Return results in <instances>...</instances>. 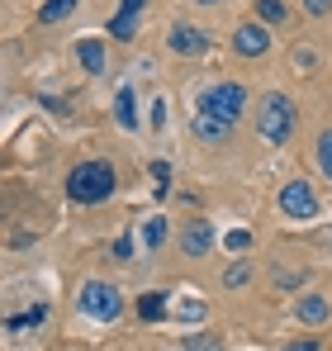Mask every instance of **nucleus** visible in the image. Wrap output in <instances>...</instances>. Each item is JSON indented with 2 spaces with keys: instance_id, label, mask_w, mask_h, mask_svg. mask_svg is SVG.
<instances>
[{
  "instance_id": "obj_1",
  "label": "nucleus",
  "mask_w": 332,
  "mask_h": 351,
  "mask_svg": "<svg viewBox=\"0 0 332 351\" xmlns=\"http://www.w3.org/2000/svg\"><path fill=\"white\" fill-rule=\"evenodd\" d=\"M67 195L71 204H100L114 195V167L110 162H81L76 171L67 176Z\"/></svg>"
},
{
  "instance_id": "obj_2",
  "label": "nucleus",
  "mask_w": 332,
  "mask_h": 351,
  "mask_svg": "<svg viewBox=\"0 0 332 351\" xmlns=\"http://www.w3.org/2000/svg\"><path fill=\"white\" fill-rule=\"evenodd\" d=\"M294 119H299L294 100L280 95V90H271V95H261V105H257V133H261L266 143H285V138L294 133Z\"/></svg>"
},
{
  "instance_id": "obj_3",
  "label": "nucleus",
  "mask_w": 332,
  "mask_h": 351,
  "mask_svg": "<svg viewBox=\"0 0 332 351\" xmlns=\"http://www.w3.org/2000/svg\"><path fill=\"white\" fill-rule=\"evenodd\" d=\"M242 105H247V90H242L237 81H214V86H204V95H200V110L223 119V123H237Z\"/></svg>"
},
{
  "instance_id": "obj_4",
  "label": "nucleus",
  "mask_w": 332,
  "mask_h": 351,
  "mask_svg": "<svg viewBox=\"0 0 332 351\" xmlns=\"http://www.w3.org/2000/svg\"><path fill=\"white\" fill-rule=\"evenodd\" d=\"M119 308H123V299H119L114 285H105V280H86V285H81V313H86V318H95V323H114Z\"/></svg>"
},
{
  "instance_id": "obj_5",
  "label": "nucleus",
  "mask_w": 332,
  "mask_h": 351,
  "mask_svg": "<svg viewBox=\"0 0 332 351\" xmlns=\"http://www.w3.org/2000/svg\"><path fill=\"white\" fill-rule=\"evenodd\" d=\"M280 209H285L289 219H313V214H318L313 185H309V180H289V185L280 190Z\"/></svg>"
},
{
  "instance_id": "obj_6",
  "label": "nucleus",
  "mask_w": 332,
  "mask_h": 351,
  "mask_svg": "<svg viewBox=\"0 0 332 351\" xmlns=\"http://www.w3.org/2000/svg\"><path fill=\"white\" fill-rule=\"evenodd\" d=\"M166 48H171L176 58H204V53H209V38H204L195 24H176L171 38H166Z\"/></svg>"
},
{
  "instance_id": "obj_7",
  "label": "nucleus",
  "mask_w": 332,
  "mask_h": 351,
  "mask_svg": "<svg viewBox=\"0 0 332 351\" xmlns=\"http://www.w3.org/2000/svg\"><path fill=\"white\" fill-rule=\"evenodd\" d=\"M233 48H237V58H266V48H271V34H266V24H261V19L242 24V29L233 34Z\"/></svg>"
},
{
  "instance_id": "obj_8",
  "label": "nucleus",
  "mask_w": 332,
  "mask_h": 351,
  "mask_svg": "<svg viewBox=\"0 0 332 351\" xmlns=\"http://www.w3.org/2000/svg\"><path fill=\"white\" fill-rule=\"evenodd\" d=\"M143 5H147V0H123V5H119V14L110 19V38L123 43V38L138 34V14H143Z\"/></svg>"
},
{
  "instance_id": "obj_9",
  "label": "nucleus",
  "mask_w": 332,
  "mask_h": 351,
  "mask_svg": "<svg viewBox=\"0 0 332 351\" xmlns=\"http://www.w3.org/2000/svg\"><path fill=\"white\" fill-rule=\"evenodd\" d=\"M294 318H299V323H309V328H323V323L332 318V304L323 299V294H304V299H299V308H294Z\"/></svg>"
},
{
  "instance_id": "obj_10",
  "label": "nucleus",
  "mask_w": 332,
  "mask_h": 351,
  "mask_svg": "<svg viewBox=\"0 0 332 351\" xmlns=\"http://www.w3.org/2000/svg\"><path fill=\"white\" fill-rule=\"evenodd\" d=\"M76 58H81V66H86L91 76H100V71H105V43H100V38H81V43H76Z\"/></svg>"
},
{
  "instance_id": "obj_11",
  "label": "nucleus",
  "mask_w": 332,
  "mask_h": 351,
  "mask_svg": "<svg viewBox=\"0 0 332 351\" xmlns=\"http://www.w3.org/2000/svg\"><path fill=\"white\" fill-rule=\"evenodd\" d=\"M114 119H119L123 128H138V95H133V86H119V95H114Z\"/></svg>"
},
{
  "instance_id": "obj_12",
  "label": "nucleus",
  "mask_w": 332,
  "mask_h": 351,
  "mask_svg": "<svg viewBox=\"0 0 332 351\" xmlns=\"http://www.w3.org/2000/svg\"><path fill=\"white\" fill-rule=\"evenodd\" d=\"M180 247H185V256H204V252L214 247L209 223H190V228H185V237H180Z\"/></svg>"
},
{
  "instance_id": "obj_13",
  "label": "nucleus",
  "mask_w": 332,
  "mask_h": 351,
  "mask_svg": "<svg viewBox=\"0 0 332 351\" xmlns=\"http://www.w3.org/2000/svg\"><path fill=\"white\" fill-rule=\"evenodd\" d=\"M43 323H48V304H34V308L5 318V332H24V328H43Z\"/></svg>"
},
{
  "instance_id": "obj_14",
  "label": "nucleus",
  "mask_w": 332,
  "mask_h": 351,
  "mask_svg": "<svg viewBox=\"0 0 332 351\" xmlns=\"http://www.w3.org/2000/svg\"><path fill=\"white\" fill-rule=\"evenodd\" d=\"M228 128H233V123H223V119L204 114V110L195 114V138H204V143H223V138H228Z\"/></svg>"
},
{
  "instance_id": "obj_15",
  "label": "nucleus",
  "mask_w": 332,
  "mask_h": 351,
  "mask_svg": "<svg viewBox=\"0 0 332 351\" xmlns=\"http://www.w3.org/2000/svg\"><path fill=\"white\" fill-rule=\"evenodd\" d=\"M138 318H143V323H162L166 318V299L162 294H143V299H138Z\"/></svg>"
},
{
  "instance_id": "obj_16",
  "label": "nucleus",
  "mask_w": 332,
  "mask_h": 351,
  "mask_svg": "<svg viewBox=\"0 0 332 351\" xmlns=\"http://www.w3.org/2000/svg\"><path fill=\"white\" fill-rule=\"evenodd\" d=\"M76 5H81V0H43L38 19H43V24H57V19H67V14H71Z\"/></svg>"
},
{
  "instance_id": "obj_17",
  "label": "nucleus",
  "mask_w": 332,
  "mask_h": 351,
  "mask_svg": "<svg viewBox=\"0 0 332 351\" xmlns=\"http://www.w3.org/2000/svg\"><path fill=\"white\" fill-rule=\"evenodd\" d=\"M166 233H171V228H166L162 214H157V219H147V223H143V242H147V252H152V247H162Z\"/></svg>"
},
{
  "instance_id": "obj_18",
  "label": "nucleus",
  "mask_w": 332,
  "mask_h": 351,
  "mask_svg": "<svg viewBox=\"0 0 332 351\" xmlns=\"http://www.w3.org/2000/svg\"><path fill=\"white\" fill-rule=\"evenodd\" d=\"M318 171L332 180V128H323V133H318Z\"/></svg>"
},
{
  "instance_id": "obj_19",
  "label": "nucleus",
  "mask_w": 332,
  "mask_h": 351,
  "mask_svg": "<svg viewBox=\"0 0 332 351\" xmlns=\"http://www.w3.org/2000/svg\"><path fill=\"white\" fill-rule=\"evenodd\" d=\"M257 10H261V19H266V24H285V14H289V10H285V0H257Z\"/></svg>"
},
{
  "instance_id": "obj_20",
  "label": "nucleus",
  "mask_w": 332,
  "mask_h": 351,
  "mask_svg": "<svg viewBox=\"0 0 332 351\" xmlns=\"http://www.w3.org/2000/svg\"><path fill=\"white\" fill-rule=\"evenodd\" d=\"M223 247H228V252H247V247H252V233H247V228H233V233H223Z\"/></svg>"
},
{
  "instance_id": "obj_21",
  "label": "nucleus",
  "mask_w": 332,
  "mask_h": 351,
  "mask_svg": "<svg viewBox=\"0 0 332 351\" xmlns=\"http://www.w3.org/2000/svg\"><path fill=\"white\" fill-rule=\"evenodd\" d=\"M247 280H252V266H247V261H237V266L228 271V285H233V290H242Z\"/></svg>"
},
{
  "instance_id": "obj_22",
  "label": "nucleus",
  "mask_w": 332,
  "mask_h": 351,
  "mask_svg": "<svg viewBox=\"0 0 332 351\" xmlns=\"http://www.w3.org/2000/svg\"><path fill=\"white\" fill-rule=\"evenodd\" d=\"M152 180H157V199H166V180H171V167H166V162H152Z\"/></svg>"
},
{
  "instance_id": "obj_23",
  "label": "nucleus",
  "mask_w": 332,
  "mask_h": 351,
  "mask_svg": "<svg viewBox=\"0 0 332 351\" xmlns=\"http://www.w3.org/2000/svg\"><path fill=\"white\" fill-rule=\"evenodd\" d=\"M180 318H185V323H200V318H204V304H200V299L180 304Z\"/></svg>"
},
{
  "instance_id": "obj_24",
  "label": "nucleus",
  "mask_w": 332,
  "mask_h": 351,
  "mask_svg": "<svg viewBox=\"0 0 332 351\" xmlns=\"http://www.w3.org/2000/svg\"><path fill=\"white\" fill-rule=\"evenodd\" d=\"M223 342L219 337H190V342H185V351H219Z\"/></svg>"
},
{
  "instance_id": "obj_25",
  "label": "nucleus",
  "mask_w": 332,
  "mask_h": 351,
  "mask_svg": "<svg viewBox=\"0 0 332 351\" xmlns=\"http://www.w3.org/2000/svg\"><path fill=\"white\" fill-rule=\"evenodd\" d=\"M152 128H166V100H152Z\"/></svg>"
},
{
  "instance_id": "obj_26",
  "label": "nucleus",
  "mask_w": 332,
  "mask_h": 351,
  "mask_svg": "<svg viewBox=\"0 0 332 351\" xmlns=\"http://www.w3.org/2000/svg\"><path fill=\"white\" fill-rule=\"evenodd\" d=\"M304 10H309V14H328L332 0H304Z\"/></svg>"
},
{
  "instance_id": "obj_27",
  "label": "nucleus",
  "mask_w": 332,
  "mask_h": 351,
  "mask_svg": "<svg viewBox=\"0 0 332 351\" xmlns=\"http://www.w3.org/2000/svg\"><path fill=\"white\" fill-rule=\"evenodd\" d=\"M299 280H304V276H294V271H280V276H276V285H285V290H289V285H299Z\"/></svg>"
},
{
  "instance_id": "obj_28",
  "label": "nucleus",
  "mask_w": 332,
  "mask_h": 351,
  "mask_svg": "<svg viewBox=\"0 0 332 351\" xmlns=\"http://www.w3.org/2000/svg\"><path fill=\"white\" fill-rule=\"evenodd\" d=\"M285 351H318V342H289Z\"/></svg>"
},
{
  "instance_id": "obj_29",
  "label": "nucleus",
  "mask_w": 332,
  "mask_h": 351,
  "mask_svg": "<svg viewBox=\"0 0 332 351\" xmlns=\"http://www.w3.org/2000/svg\"><path fill=\"white\" fill-rule=\"evenodd\" d=\"M200 5H219V0H200Z\"/></svg>"
}]
</instances>
